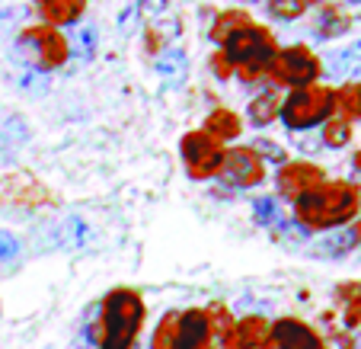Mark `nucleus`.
<instances>
[{"instance_id": "nucleus-1", "label": "nucleus", "mask_w": 361, "mask_h": 349, "mask_svg": "<svg viewBox=\"0 0 361 349\" xmlns=\"http://www.w3.org/2000/svg\"><path fill=\"white\" fill-rule=\"evenodd\" d=\"M294 218L310 231H336L355 221L361 212V192L345 179H323L291 199Z\"/></svg>"}, {"instance_id": "nucleus-2", "label": "nucleus", "mask_w": 361, "mask_h": 349, "mask_svg": "<svg viewBox=\"0 0 361 349\" xmlns=\"http://www.w3.org/2000/svg\"><path fill=\"white\" fill-rule=\"evenodd\" d=\"M147 321V304L135 288H112L99 302L96 327L99 343L96 349H135V340Z\"/></svg>"}, {"instance_id": "nucleus-3", "label": "nucleus", "mask_w": 361, "mask_h": 349, "mask_svg": "<svg viewBox=\"0 0 361 349\" xmlns=\"http://www.w3.org/2000/svg\"><path fill=\"white\" fill-rule=\"evenodd\" d=\"M221 55L231 61L233 77L256 83L259 77H269V71H272L275 55H279V42H275V35L266 26L250 23V26L237 29L221 45Z\"/></svg>"}, {"instance_id": "nucleus-4", "label": "nucleus", "mask_w": 361, "mask_h": 349, "mask_svg": "<svg viewBox=\"0 0 361 349\" xmlns=\"http://www.w3.org/2000/svg\"><path fill=\"white\" fill-rule=\"evenodd\" d=\"M336 112V87L326 83H314L304 90H291V96H285L279 106V122H285L288 131L300 135V131L320 129L326 119H333Z\"/></svg>"}, {"instance_id": "nucleus-5", "label": "nucleus", "mask_w": 361, "mask_h": 349, "mask_svg": "<svg viewBox=\"0 0 361 349\" xmlns=\"http://www.w3.org/2000/svg\"><path fill=\"white\" fill-rule=\"evenodd\" d=\"M13 55L26 64L29 71H39V74H48V71L64 68V61L71 58V45L55 26H23L16 32L13 42Z\"/></svg>"}, {"instance_id": "nucleus-6", "label": "nucleus", "mask_w": 361, "mask_h": 349, "mask_svg": "<svg viewBox=\"0 0 361 349\" xmlns=\"http://www.w3.org/2000/svg\"><path fill=\"white\" fill-rule=\"evenodd\" d=\"M320 74H323V61L307 45L279 48L275 64H272V71H269V77H272L279 87H288V90L314 87V83H320Z\"/></svg>"}, {"instance_id": "nucleus-7", "label": "nucleus", "mask_w": 361, "mask_h": 349, "mask_svg": "<svg viewBox=\"0 0 361 349\" xmlns=\"http://www.w3.org/2000/svg\"><path fill=\"white\" fill-rule=\"evenodd\" d=\"M224 144H218L212 135H204L202 129L183 135V141H179V158H183L192 179H214L224 167Z\"/></svg>"}, {"instance_id": "nucleus-8", "label": "nucleus", "mask_w": 361, "mask_h": 349, "mask_svg": "<svg viewBox=\"0 0 361 349\" xmlns=\"http://www.w3.org/2000/svg\"><path fill=\"white\" fill-rule=\"evenodd\" d=\"M218 179L231 189H252L266 179V167L250 144H240V148H231L224 154V167H221Z\"/></svg>"}, {"instance_id": "nucleus-9", "label": "nucleus", "mask_w": 361, "mask_h": 349, "mask_svg": "<svg viewBox=\"0 0 361 349\" xmlns=\"http://www.w3.org/2000/svg\"><path fill=\"white\" fill-rule=\"evenodd\" d=\"M269 349H326V340L300 317H279L269 330Z\"/></svg>"}, {"instance_id": "nucleus-10", "label": "nucleus", "mask_w": 361, "mask_h": 349, "mask_svg": "<svg viewBox=\"0 0 361 349\" xmlns=\"http://www.w3.org/2000/svg\"><path fill=\"white\" fill-rule=\"evenodd\" d=\"M317 183H323V170L317 164H310V160H288V164L279 167V173H275L279 196H285L288 202Z\"/></svg>"}, {"instance_id": "nucleus-11", "label": "nucleus", "mask_w": 361, "mask_h": 349, "mask_svg": "<svg viewBox=\"0 0 361 349\" xmlns=\"http://www.w3.org/2000/svg\"><path fill=\"white\" fill-rule=\"evenodd\" d=\"M212 340L208 308H185L176 317V349H202Z\"/></svg>"}, {"instance_id": "nucleus-12", "label": "nucleus", "mask_w": 361, "mask_h": 349, "mask_svg": "<svg viewBox=\"0 0 361 349\" xmlns=\"http://www.w3.org/2000/svg\"><path fill=\"white\" fill-rule=\"evenodd\" d=\"M269 330H272V321H266L262 314L237 317L227 349H269Z\"/></svg>"}, {"instance_id": "nucleus-13", "label": "nucleus", "mask_w": 361, "mask_h": 349, "mask_svg": "<svg viewBox=\"0 0 361 349\" xmlns=\"http://www.w3.org/2000/svg\"><path fill=\"white\" fill-rule=\"evenodd\" d=\"M32 10L42 16L45 26H77L87 10V0H32Z\"/></svg>"}, {"instance_id": "nucleus-14", "label": "nucleus", "mask_w": 361, "mask_h": 349, "mask_svg": "<svg viewBox=\"0 0 361 349\" xmlns=\"http://www.w3.org/2000/svg\"><path fill=\"white\" fill-rule=\"evenodd\" d=\"M51 237H55V247H61V250H87V247L96 240V231L90 227L87 218L68 215V218H61L55 225Z\"/></svg>"}, {"instance_id": "nucleus-15", "label": "nucleus", "mask_w": 361, "mask_h": 349, "mask_svg": "<svg viewBox=\"0 0 361 349\" xmlns=\"http://www.w3.org/2000/svg\"><path fill=\"white\" fill-rule=\"evenodd\" d=\"M154 71H157L160 81H166L170 87H179L189 74V58H185L183 45H166L164 52H157L154 58Z\"/></svg>"}, {"instance_id": "nucleus-16", "label": "nucleus", "mask_w": 361, "mask_h": 349, "mask_svg": "<svg viewBox=\"0 0 361 349\" xmlns=\"http://www.w3.org/2000/svg\"><path fill=\"white\" fill-rule=\"evenodd\" d=\"M202 131H204V135H212L218 144H227V141H237V138H240V131H243V122H240V116L233 110H224V106H218V110L208 112Z\"/></svg>"}, {"instance_id": "nucleus-17", "label": "nucleus", "mask_w": 361, "mask_h": 349, "mask_svg": "<svg viewBox=\"0 0 361 349\" xmlns=\"http://www.w3.org/2000/svg\"><path fill=\"white\" fill-rule=\"evenodd\" d=\"M323 68H326V74H333V77H355V74H361V39L348 42L345 48L329 52Z\"/></svg>"}, {"instance_id": "nucleus-18", "label": "nucleus", "mask_w": 361, "mask_h": 349, "mask_svg": "<svg viewBox=\"0 0 361 349\" xmlns=\"http://www.w3.org/2000/svg\"><path fill=\"white\" fill-rule=\"evenodd\" d=\"M279 96H275V90H266V93H259L256 100L250 103V110H246V119H250L252 129H266V125H272L275 119H279Z\"/></svg>"}, {"instance_id": "nucleus-19", "label": "nucleus", "mask_w": 361, "mask_h": 349, "mask_svg": "<svg viewBox=\"0 0 361 349\" xmlns=\"http://www.w3.org/2000/svg\"><path fill=\"white\" fill-rule=\"evenodd\" d=\"M250 13L246 10H224V13H218L214 16V23H212V42L214 45H224L227 39H231L237 29H243V26H250Z\"/></svg>"}, {"instance_id": "nucleus-20", "label": "nucleus", "mask_w": 361, "mask_h": 349, "mask_svg": "<svg viewBox=\"0 0 361 349\" xmlns=\"http://www.w3.org/2000/svg\"><path fill=\"white\" fill-rule=\"evenodd\" d=\"M333 116H342L345 122H358L361 119V83L348 81L336 90V112Z\"/></svg>"}, {"instance_id": "nucleus-21", "label": "nucleus", "mask_w": 361, "mask_h": 349, "mask_svg": "<svg viewBox=\"0 0 361 349\" xmlns=\"http://www.w3.org/2000/svg\"><path fill=\"white\" fill-rule=\"evenodd\" d=\"M281 218H285V206H281L279 196H259L252 202V221L259 227H269V231H272Z\"/></svg>"}, {"instance_id": "nucleus-22", "label": "nucleus", "mask_w": 361, "mask_h": 349, "mask_svg": "<svg viewBox=\"0 0 361 349\" xmlns=\"http://www.w3.org/2000/svg\"><path fill=\"white\" fill-rule=\"evenodd\" d=\"M272 237L279 240V244H288V247H300V244H307V240L314 237V231L310 227H304L294 215H285V218L279 221V225L272 227Z\"/></svg>"}, {"instance_id": "nucleus-23", "label": "nucleus", "mask_w": 361, "mask_h": 349, "mask_svg": "<svg viewBox=\"0 0 361 349\" xmlns=\"http://www.w3.org/2000/svg\"><path fill=\"white\" fill-rule=\"evenodd\" d=\"M320 141H323V148H333V151L345 148V144L352 141V122H345L342 116L326 119V122L320 125Z\"/></svg>"}, {"instance_id": "nucleus-24", "label": "nucleus", "mask_w": 361, "mask_h": 349, "mask_svg": "<svg viewBox=\"0 0 361 349\" xmlns=\"http://www.w3.org/2000/svg\"><path fill=\"white\" fill-rule=\"evenodd\" d=\"M352 29V16H345L339 7H326L317 23V39H336V35H345Z\"/></svg>"}, {"instance_id": "nucleus-25", "label": "nucleus", "mask_w": 361, "mask_h": 349, "mask_svg": "<svg viewBox=\"0 0 361 349\" xmlns=\"http://www.w3.org/2000/svg\"><path fill=\"white\" fill-rule=\"evenodd\" d=\"M339 302H345V324L348 327H355V324H361V282H345V285H339Z\"/></svg>"}, {"instance_id": "nucleus-26", "label": "nucleus", "mask_w": 361, "mask_h": 349, "mask_svg": "<svg viewBox=\"0 0 361 349\" xmlns=\"http://www.w3.org/2000/svg\"><path fill=\"white\" fill-rule=\"evenodd\" d=\"M0 141L7 144V148H23V144L29 141V125L23 122L20 116L4 119V125H0Z\"/></svg>"}, {"instance_id": "nucleus-27", "label": "nucleus", "mask_w": 361, "mask_h": 349, "mask_svg": "<svg viewBox=\"0 0 361 349\" xmlns=\"http://www.w3.org/2000/svg\"><path fill=\"white\" fill-rule=\"evenodd\" d=\"M250 148H252L256 154H259L262 164L269 160V164H275V167H285L288 160H291V158H288V151H285V144H275L272 138H256V141H252Z\"/></svg>"}, {"instance_id": "nucleus-28", "label": "nucleus", "mask_w": 361, "mask_h": 349, "mask_svg": "<svg viewBox=\"0 0 361 349\" xmlns=\"http://www.w3.org/2000/svg\"><path fill=\"white\" fill-rule=\"evenodd\" d=\"M16 90H20L23 96H42V93H48V77L39 74V71L23 68L20 74H16Z\"/></svg>"}, {"instance_id": "nucleus-29", "label": "nucleus", "mask_w": 361, "mask_h": 349, "mask_svg": "<svg viewBox=\"0 0 361 349\" xmlns=\"http://www.w3.org/2000/svg\"><path fill=\"white\" fill-rule=\"evenodd\" d=\"M266 10H269V16H272V20L291 23V20H298V16L307 13V4H304V0H269Z\"/></svg>"}, {"instance_id": "nucleus-30", "label": "nucleus", "mask_w": 361, "mask_h": 349, "mask_svg": "<svg viewBox=\"0 0 361 349\" xmlns=\"http://www.w3.org/2000/svg\"><path fill=\"white\" fill-rule=\"evenodd\" d=\"M29 13H32V7H26V4H10V7L0 10V29H16L20 32L26 26Z\"/></svg>"}, {"instance_id": "nucleus-31", "label": "nucleus", "mask_w": 361, "mask_h": 349, "mask_svg": "<svg viewBox=\"0 0 361 349\" xmlns=\"http://www.w3.org/2000/svg\"><path fill=\"white\" fill-rule=\"evenodd\" d=\"M96 42H99V35H96L93 26H83L80 32H77V55H80L83 61H90V58L96 55Z\"/></svg>"}, {"instance_id": "nucleus-32", "label": "nucleus", "mask_w": 361, "mask_h": 349, "mask_svg": "<svg viewBox=\"0 0 361 349\" xmlns=\"http://www.w3.org/2000/svg\"><path fill=\"white\" fill-rule=\"evenodd\" d=\"M20 254H23L20 237L10 231H0V263H13Z\"/></svg>"}, {"instance_id": "nucleus-33", "label": "nucleus", "mask_w": 361, "mask_h": 349, "mask_svg": "<svg viewBox=\"0 0 361 349\" xmlns=\"http://www.w3.org/2000/svg\"><path fill=\"white\" fill-rule=\"evenodd\" d=\"M137 20H141V10H137V4L131 0L128 7L118 13V32H122V35H131V29L137 26Z\"/></svg>"}, {"instance_id": "nucleus-34", "label": "nucleus", "mask_w": 361, "mask_h": 349, "mask_svg": "<svg viewBox=\"0 0 361 349\" xmlns=\"http://www.w3.org/2000/svg\"><path fill=\"white\" fill-rule=\"evenodd\" d=\"M135 4L144 16H150V20H160V16L166 13V7H170V0H135Z\"/></svg>"}, {"instance_id": "nucleus-35", "label": "nucleus", "mask_w": 361, "mask_h": 349, "mask_svg": "<svg viewBox=\"0 0 361 349\" xmlns=\"http://www.w3.org/2000/svg\"><path fill=\"white\" fill-rule=\"evenodd\" d=\"M291 144L298 148L300 154H317V151L323 148L320 135H310V138H307V135H294V138H291Z\"/></svg>"}, {"instance_id": "nucleus-36", "label": "nucleus", "mask_w": 361, "mask_h": 349, "mask_svg": "<svg viewBox=\"0 0 361 349\" xmlns=\"http://www.w3.org/2000/svg\"><path fill=\"white\" fill-rule=\"evenodd\" d=\"M212 68H214V74L221 77V81H227V77H233V68H231V61H227L221 52H214L212 55Z\"/></svg>"}, {"instance_id": "nucleus-37", "label": "nucleus", "mask_w": 361, "mask_h": 349, "mask_svg": "<svg viewBox=\"0 0 361 349\" xmlns=\"http://www.w3.org/2000/svg\"><path fill=\"white\" fill-rule=\"evenodd\" d=\"M352 160H355V170H358V173H361V151H358V154H355V158H352Z\"/></svg>"}, {"instance_id": "nucleus-38", "label": "nucleus", "mask_w": 361, "mask_h": 349, "mask_svg": "<svg viewBox=\"0 0 361 349\" xmlns=\"http://www.w3.org/2000/svg\"><path fill=\"white\" fill-rule=\"evenodd\" d=\"M304 4H307V7H310V4H320V0H304Z\"/></svg>"}, {"instance_id": "nucleus-39", "label": "nucleus", "mask_w": 361, "mask_h": 349, "mask_svg": "<svg viewBox=\"0 0 361 349\" xmlns=\"http://www.w3.org/2000/svg\"><path fill=\"white\" fill-rule=\"evenodd\" d=\"M202 349H214V343H208V346H202Z\"/></svg>"}]
</instances>
